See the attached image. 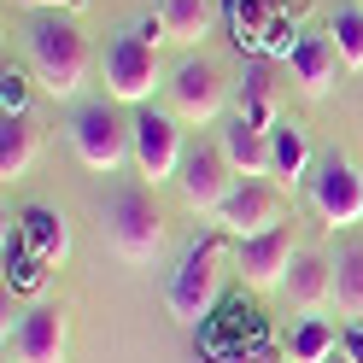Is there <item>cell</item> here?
<instances>
[{
	"label": "cell",
	"mask_w": 363,
	"mask_h": 363,
	"mask_svg": "<svg viewBox=\"0 0 363 363\" xmlns=\"http://www.w3.org/2000/svg\"><path fill=\"white\" fill-rule=\"evenodd\" d=\"M24 48H30V71H35V82L48 88L53 100L82 94L88 71H94V48H88V35H82L65 12H41L35 24H30V35H24Z\"/></svg>",
	"instance_id": "6da1fadb"
},
{
	"label": "cell",
	"mask_w": 363,
	"mask_h": 363,
	"mask_svg": "<svg viewBox=\"0 0 363 363\" xmlns=\"http://www.w3.org/2000/svg\"><path fill=\"white\" fill-rule=\"evenodd\" d=\"M217 12H223L217 0H164V6H158V18H164L170 41H182V48H199V41L211 35Z\"/></svg>",
	"instance_id": "d6986e66"
},
{
	"label": "cell",
	"mask_w": 363,
	"mask_h": 363,
	"mask_svg": "<svg viewBox=\"0 0 363 363\" xmlns=\"http://www.w3.org/2000/svg\"><path fill=\"white\" fill-rule=\"evenodd\" d=\"M229 363H252V357H229Z\"/></svg>",
	"instance_id": "1f68e13d"
},
{
	"label": "cell",
	"mask_w": 363,
	"mask_h": 363,
	"mask_svg": "<svg viewBox=\"0 0 363 363\" xmlns=\"http://www.w3.org/2000/svg\"><path fill=\"white\" fill-rule=\"evenodd\" d=\"M35 152H41V123L30 118H0V176L18 182V176H30L35 164Z\"/></svg>",
	"instance_id": "e0dca14e"
},
{
	"label": "cell",
	"mask_w": 363,
	"mask_h": 363,
	"mask_svg": "<svg viewBox=\"0 0 363 363\" xmlns=\"http://www.w3.org/2000/svg\"><path fill=\"white\" fill-rule=\"evenodd\" d=\"M71 152L94 176H118L123 164H135V118H123L111 100L77 106V118H71Z\"/></svg>",
	"instance_id": "7a4b0ae2"
},
{
	"label": "cell",
	"mask_w": 363,
	"mask_h": 363,
	"mask_svg": "<svg viewBox=\"0 0 363 363\" xmlns=\"http://www.w3.org/2000/svg\"><path fill=\"white\" fill-rule=\"evenodd\" d=\"M340 352H346L352 363H363V323H346V334H340Z\"/></svg>",
	"instance_id": "83f0119b"
},
{
	"label": "cell",
	"mask_w": 363,
	"mask_h": 363,
	"mask_svg": "<svg viewBox=\"0 0 363 363\" xmlns=\"http://www.w3.org/2000/svg\"><path fill=\"white\" fill-rule=\"evenodd\" d=\"M340 352V334L328 316H299L287 334V363H328Z\"/></svg>",
	"instance_id": "ffe728a7"
},
{
	"label": "cell",
	"mask_w": 363,
	"mask_h": 363,
	"mask_svg": "<svg viewBox=\"0 0 363 363\" xmlns=\"http://www.w3.org/2000/svg\"><path fill=\"white\" fill-rule=\"evenodd\" d=\"M223 246L217 240H199L188 258L176 264V276H170V293H164V305L176 323H206L211 305H217V287H223Z\"/></svg>",
	"instance_id": "5b68a950"
},
{
	"label": "cell",
	"mask_w": 363,
	"mask_h": 363,
	"mask_svg": "<svg viewBox=\"0 0 363 363\" xmlns=\"http://www.w3.org/2000/svg\"><path fill=\"white\" fill-rule=\"evenodd\" d=\"M24 111H30V82L18 71H6L0 77V118H24Z\"/></svg>",
	"instance_id": "484cf974"
},
{
	"label": "cell",
	"mask_w": 363,
	"mask_h": 363,
	"mask_svg": "<svg viewBox=\"0 0 363 363\" xmlns=\"http://www.w3.org/2000/svg\"><path fill=\"white\" fill-rule=\"evenodd\" d=\"M182 158H188V147H182V123L170 118V111L135 106V170H141L147 188L170 182L182 170Z\"/></svg>",
	"instance_id": "52a82bcc"
},
{
	"label": "cell",
	"mask_w": 363,
	"mask_h": 363,
	"mask_svg": "<svg viewBox=\"0 0 363 363\" xmlns=\"http://www.w3.org/2000/svg\"><path fill=\"white\" fill-rule=\"evenodd\" d=\"M276 223H281V206H276V194H269L264 182H235V194L223 199V211H217V229L235 235V240L269 235Z\"/></svg>",
	"instance_id": "7c38bea8"
},
{
	"label": "cell",
	"mask_w": 363,
	"mask_h": 363,
	"mask_svg": "<svg viewBox=\"0 0 363 363\" xmlns=\"http://www.w3.org/2000/svg\"><path fill=\"white\" fill-rule=\"evenodd\" d=\"M135 35H141L147 48H164V41H170V30H164V18H141V24H135Z\"/></svg>",
	"instance_id": "4316f807"
},
{
	"label": "cell",
	"mask_w": 363,
	"mask_h": 363,
	"mask_svg": "<svg viewBox=\"0 0 363 363\" xmlns=\"http://www.w3.org/2000/svg\"><path fill=\"white\" fill-rule=\"evenodd\" d=\"M287 71H293V82H299L305 94H328L334 77L346 71V59H340L334 35H305V41H299V53L287 59Z\"/></svg>",
	"instance_id": "5bb4252c"
},
{
	"label": "cell",
	"mask_w": 363,
	"mask_h": 363,
	"mask_svg": "<svg viewBox=\"0 0 363 363\" xmlns=\"http://www.w3.org/2000/svg\"><path fill=\"white\" fill-rule=\"evenodd\" d=\"M328 363H352V357H346V352H334V357H328Z\"/></svg>",
	"instance_id": "4dcf8cb0"
},
{
	"label": "cell",
	"mask_w": 363,
	"mask_h": 363,
	"mask_svg": "<svg viewBox=\"0 0 363 363\" xmlns=\"http://www.w3.org/2000/svg\"><path fill=\"white\" fill-rule=\"evenodd\" d=\"M24 6H59L65 12V6H77V0H24Z\"/></svg>",
	"instance_id": "f1b7e54d"
},
{
	"label": "cell",
	"mask_w": 363,
	"mask_h": 363,
	"mask_svg": "<svg viewBox=\"0 0 363 363\" xmlns=\"http://www.w3.org/2000/svg\"><path fill=\"white\" fill-rule=\"evenodd\" d=\"M357 6H363V0H357Z\"/></svg>",
	"instance_id": "d6a6232c"
},
{
	"label": "cell",
	"mask_w": 363,
	"mask_h": 363,
	"mask_svg": "<svg viewBox=\"0 0 363 363\" xmlns=\"http://www.w3.org/2000/svg\"><path fill=\"white\" fill-rule=\"evenodd\" d=\"M6 287L12 293H41V281H48V258H35L30 252V240H24V229H6Z\"/></svg>",
	"instance_id": "7402d4cb"
},
{
	"label": "cell",
	"mask_w": 363,
	"mask_h": 363,
	"mask_svg": "<svg viewBox=\"0 0 363 363\" xmlns=\"http://www.w3.org/2000/svg\"><path fill=\"white\" fill-rule=\"evenodd\" d=\"M299 30H293V18L287 12H276V18H269V30H264V53L269 59H293V53H299Z\"/></svg>",
	"instance_id": "d4e9b609"
},
{
	"label": "cell",
	"mask_w": 363,
	"mask_h": 363,
	"mask_svg": "<svg viewBox=\"0 0 363 363\" xmlns=\"http://www.w3.org/2000/svg\"><path fill=\"white\" fill-rule=\"evenodd\" d=\"M65 346H71V328H65V311H53V305L24 311L18 328L6 334L12 363H65Z\"/></svg>",
	"instance_id": "30bf717a"
},
{
	"label": "cell",
	"mask_w": 363,
	"mask_h": 363,
	"mask_svg": "<svg viewBox=\"0 0 363 363\" xmlns=\"http://www.w3.org/2000/svg\"><path fill=\"white\" fill-rule=\"evenodd\" d=\"M100 71H106V94L118 106H147L158 88V48H147L135 30H123V35H111Z\"/></svg>",
	"instance_id": "8992f818"
},
{
	"label": "cell",
	"mask_w": 363,
	"mask_h": 363,
	"mask_svg": "<svg viewBox=\"0 0 363 363\" xmlns=\"http://www.w3.org/2000/svg\"><path fill=\"white\" fill-rule=\"evenodd\" d=\"M293 258H299V246H293V229H287V223H276L269 235H252V240H240V246H235L240 276H246V287H258V293L281 287V281H287V269H293Z\"/></svg>",
	"instance_id": "8fae6325"
},
{
	"label": "cell",
	"mask_w": 363,
	"mask_h": 363,
	"mask_svg": "<svg viewBox=\"0 0 363 363\" xmlns=\"http://www.w3.org/2000/svg\"><path fill=\"white\" fill-rule=\"evenodd\" d=\"M311 206L316 217L328 223V229H352V223H363V176L352 158H323V164L311 170Z\"/></svg>",
	"instance_id": "9c48e42d"
},
{
	"label": "cell",
	"mask_w": 363,
	"mask_h": 363,
	"mask_svg": "<svg viewBox=\"0 0 363 363\" xmlns=\"http://www.w3.org/2000/svg\"><path fill=\"white\" fill-rule=\"evenodd\" d=\"M164 94H170V118L176 123H194V129H206L223 118V106H229V77L217 71L211 59H182L170 82H164Z\"/></svg>",
	"instance_id": "277c9868"
},
{
	"label": "cell",
	"mask_w": 363,
	"mask_h": 363,
	"mask_svg": "<svg viewBox=\"0 0 363 363\" xmlns=\"http://www.w3.org/2000/svg\"><path fill=\"white\" fill-rule=\"evenodd\" d=\"M281 293L299 311H323V305H334V258H323V252H299L293 258V269H287V281H281Z\"/></svg>",
	"instance_id": "9a60e30c"
},
{
	"label": "cell",
	"mask_w": 363,
	"mask_h": 363,
	"mask_svg": "<svg viewBox=\"0 0 363 363\" xmlns=\"http://www.w3.org/2000/svg\"><path fill=\"white\" fill-rule=\"evenodd\" d=\"M240 118L258 129H276V82H269V65H246L240 77Z\"/></svg>",
	"instance_id": "603a6c76"
},
{
	"label": "cell",
	"mask_w": 363,
	"mask_h": 363,
	"mask_svg": "<svg viewBox=\"0 0 363 363\" xmlns=\"http://www.w3.org/2000/svg\"><path fill=\"white\" fill-rule=\"evenodd\" d=\"M334 305L346 323H363V240L340 246V258H334Z\"/></svg>",
	"instance_id": "44dd1931"
},
{
	"label": "cell",
	"mask_w": 363,
	"mask_h": 363,
	"mask_svg": "<svg viewBox=\"0 0 363 363\" xmlns=\"http://www.w3.org/2000/svg\"><path fill=\"white\" fill-rule=\"evenodd\" d=\"M18 229H24L30 252H35V258H48V264H59L65 252H71V223H65L53 206H24Z\"/></svg>",
	"instance_id": "ac0fdd59"
},
{
	"label": "cell",
	"mask_w": 363,
	"mask_h": 363,
	"mask_svg": "<svg viewBox=\"0 0 363 363\" xmlns=\"http://www.w3.org/2000/svg\"><path fill=\"white\" fill-rule=\"evenodd\" d=\"M252 363H287V357H276V352H258V357H252Z\"/></svg>",
	"instance_id": "f546056e"
},
{
	"label": "cell",
	"mask_w": 363,
	"mask_h": 363,
	"mask_svg": "<svg viewBox=\"0 0 363 363\" xmlns=\"http://www.w3.org/2000/svg\"><path fill=\"white\" fill-rule=\"evenodd\" d=\"M328 35H334L340 59H346V71H363V6L334 12V18H328Z\"/></svg>",
	"instance_id": "cb8c5ba5"
},
{
	"label": "cell",
	"mask_w": 363,
	"mask_h": 363,
	"mask_svg": "<svg viewBox=\"0 0 363 363\" xmlns=\"http://www.w3.org/2000/svg\"><path fill=\"white\" fill-rule=\"evenodd\" d=\"M217 147H223V158H229V170H235V176H246V182L269 176V129L235 118V123H223Z\"/></svg>",
	"instance_id": "4fadbf2b"
},
{
	"label": "cell",
	"mask_w": 363,
	"mask_h": 363,
	"mask_svg": "<svg viewBox=\"0 0 363 363\" xmlns=\"http://www.w3.org/2000/svg\"><path fill=\"white\" fill-rule=\"evenodd\" d=\"M106 240L123 264H152L158 246H164V223H158V206L147 188H118L106 199Z\"/></svg>",
	"instance_id": "3957f363"
},
{
	"label": "cell",
	"mask_w": 363,
	"mask_h": 363,
	"mask_svg": "<svg viewBox=\"0 0 363 363\" xmlns=\"http://www.w3.org/2000/svg\"><path fill=\"white\" fill-rule=\"evenodd\" d=\"M176 182H182V206L199 211V217H217V211H223V199L235 194V170H229V158H223L217 141L188 147V158H182Z\"/></svg>",
	"instance_id": "ba28073f"
},
{
	"label": "cell",
	"mask_w": 363,
	"mask_h": 363,
	"mask_svg": "<svg viewBox=\"0 0 363 363\" xmlns=\"http://www.w3.org/2000/svg\"><path fill=\"white\" fill-rule=\"evenodd\" d=\"M269 176H276L281 188L311 182V141H305V129H293V123L269 129Z\"/></svg>",
	"instance_id": "2e32d148"
}]
</instances>
